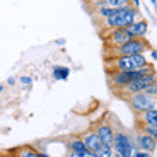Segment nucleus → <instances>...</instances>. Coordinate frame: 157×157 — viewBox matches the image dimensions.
Returning <instances> with one entry per match:
<instances>
[{"label":"nucleus","mask_w":157,"mask_h":157,"mask_svg":"<svg viewBox=\"0 0 157 157\" xmlns=\"http://www.w3.org/2000/svg\"><path fill=\"white\" fill-rule=\"evenodd\" d=\"M140 19V9L133 7V5H125V7H120V9H114V12L111 14L108 19H104V29L106 31H111V29H116V28H126L130 26L132 22Z\"/></svg>","instance_id":"1"},{"label":"nucleus","mask_w":157,"mask_h":157,"mask_svg":"<svg viewBox=\"0 0 157 157\" xmlns=\"http://www.w3.org/2000/svg\"><path fill=\"white\" fill-rule=\"evenodd\" d=\"M150 50V43L145 38H133L114 48H106V56H132L138 53H147Z\"/></svg>","instance_id":"2"},{"label":"nucleus","mask_w":157,"mask_h":157,"mask_svg":"<svg viewBox=\"0 0 157 157\" xmlns=\"http://www.w3.org/2000/svg\"><path fill=\"white\" fill-rule=\"evenodd\" d=\"M128 104L135 114H140L147 109L157 108V96H150V94H147L145 90L144 92H137V94H132L128 98Z\"/></svg>","instance_id":"3"},{"label":"nucleus","mask_w":157,"mask_h":157,"mask_svg":"<svg viewBox=\"0 0 157 157\" xmlns=\"http://www.w3.org/2000/svg\"><path fill=\"white\" fill-rule=\"evenodd\" d=\"M113 150L121 157H132L133 154V137L126 130H116L113 137Z\"/></svg>","instance_id":"4"},{"label":"nucleus","mask_w":157,"mask_h":157,"mask_svg":"<svg viewBox=\"0 0 157 157\" xmlns=\"http://www.w3.org/2000/svg\"><path fill=\"white\" fill-rule=\"evenodd\" d=\"M155 80H157V74H155V72L147 74V75H144L142 78H138V80H132V82H130L128 86L123 89V92H125V94H128V96L137 94V92H144V90H145L152 82H155Z\"/></svg>","instance_id":"5"},{"label":"nucleus","mask_w":157,"mask_h":157,"mask_svg":"<svg viewBox=\"0 0 157 157\" xmlns=\"http://www.w3.org/2000/svg\"><path fill=\"white\" fill-rule=\"evenodd\" d=\"M133 149H140V150H145V152H155V147H157V142L154 140L152 137L142 132V130H137L133 135Z\"/></svg>","instance_id":"6"},{"label":"nucleus","mask_w":157,"mask_h":157,"mask_svg":"<svg viewBox=\"0 0 157 157\" xmlns=\"http://www.w3.org/2000/svg\"><path fill=\"white\" fill-rule=\"evenodd\" d=\"M130 39H133V38H132V34H130V33L126 31L125 28L111 29V31L106 34V43H108V46H106V48L120 46V44L126 43V41H130Z\"/></svg>","instance_id":"7"},{"label":"nucleus","mask_w":157,"mask_h":157,"mask_svg":"<svg viewBox=\"0 0 157 157\" xmlns=\"http://www.w3.org/2000/svg\"><path fill=\"white\" fill-rule=\"evenodd\" d=\"M106 74H108V82H109L111 87H114V89L123 90L130 82H132V78H130V74H128V72L106 70Z\"/></svg>","instance_id":"8"},{"label":"nucleus","mask_w":157,"mask_h":157,"mask_svg":"<svg viewBox=\"0 0 157 157\" xmlns=\"http://www.w3.org/2000/svg\"><path fill=\"white\" fill-rule=\"evenodd\" d=\"M94 132L98 133V137L101 138V142L104 145H111L113 147V137H114V130L108 121H101L94 126Z\"/></svg>","instance_id":"9"},{"label":"nucleus","mask_w":157,"mask_h":157,"mask_svg":"<svg viewBox=\"0 0 157 157\" xmlns=\"http://www.w3.org/2000/svg\"><path fill=\"white\" fill-rule=\"evenodd\" d=\"M125 29L132 34V38H145L147 33H149V22L145 19H138L130 26H126Z\"/></svg>","instance_id":"10"},{"label":"nucleus","mask_w":157,"mask_h":157,"mask_svg":"<svg viewBox=\"0 0 157 157\" xmlns=\"http://www.w3.org/2000/svg\"><path fill=\"white\" fill-rule=\"evenodd\" d=\"M82 140L84 144H86L87 150H90V152H94V150H98L99 147H101V138L98 137V133H96L94 130H89V132H86V133L82 135Z\"/></svg>","instance_id":"11"},{"label":"nucleus","mask_w":157,"mask_h":157,"mask_svg":"<svg viewBox=\"0 0 157 157\" xmlns=\"http://www.w3.org/2000/svg\"><path fill=\"white\" fill-rule=\"evenodd\" d=\"M137 120L142 125L157 128V108H152V109H147V111H144V113L137 114Z\"/></svg>","instance_id":"12"},{"label":"nucleus","mask_w":157,"mask_h":157,"mask_svg":"<svg viewBox=\"0 0 157 157\" xmlns=\"http://www.w3.org/2000/svg\"><path fill=\"white\" fill-rule=\"evenodd\" d=\"M67 150L68 152H74V154H86L89 152L86 147V144H84L82 137H72L67 140Z\"/></svg>","instance_id":"13"},{"label":"nucleus","mask_w":157,"mask_h":157,"mask_svg":"<svg viewBox=\"0 0 157 157\" xmlns=\"http://www.w3.org/2000/svg\"><path fill=\"white\" fill-rule=\"evenodd\" d=\"M14 157H41V154L33 145H22L19 149H16V155Z\"/></svg>","instance_id":"14"},{"label":"nucleus","mask_w":157,"mask_h":157,"mask_svg":"<svg viewBox=\"0 0 157 157\" xmlns=\"http://www.w3.org/2000/svg\"><path fill=\"white\" fill-rule=\"evenodd\" d=\"M51 74H53V78H55V80H67V78L70 77V68L63 67V65H55L53 70H51Z\"/></svg>","instance_id":"15"},{"label":"nucleus","mask_w":157,"mask_h":157,"mask_svg":"<svg viewBox=\"0 0 157 157\" xmlns=\"http://www.w3.org/2000/svg\"><path fill=\"white\" fill-rule=\"evenodd\" d=\"M113 147L111 145H104V144H101V147H99L98 150H94V157H113Z\"/></svg>","instance_id":"16"},{"label":"nucleus","mask_w":157,"mask_h":157,"mask_svg":"<svg viewBox=\"0 0 157 157\" xmlns=\"http://www.w3.org/2000/svg\"><path fill=\"white\" fill-rule=\"evenodd\" d=\"M132 62H133V67L135 70L140 67H144V65H147V63H150L149 60H147L145 53H138V55H132Z\"/></svg>","instance_id":"17"},{"label":"nucleus","mask_w":157,"mask_h":157,"mask_svg":"<svg viewBox=\"0 0 157 157\" xmlns=\"http://www.w3.org/2000/svg\"><path fill=\"white\" fill-rule=\"evenodd\" d=\"M137 130H142V132H145L149 137H152L154 140L157 142V128H154V126H147V125H142L140 121L137 120Z\"/></svg>","instance_id":"18"},{"label":"nucleus","mask_w":157,"mask_h":157,"mask_svg":"<svg viewBox=\"0 0 157 157\" xmlns=\"http://www.w3.org/2000/svg\"><path fill=\"white\" fill-rule=\"evenodd\" d=\"M113 12H114L113 7H108V5H104V7H99L98 10H96V14H98V17H99L101 21H104V19H108V17H109Z\"/></svg>","instance_id":"19"},{"label":"nucleus","mask_w":157,"mask_h":157,"mask_svg":"<svg viewBox=\"0 0 157 157\" xmlns=\"http://www.w3.org/2000/svg\"><path fill=\"white\" fill-rule=\"evenodd\" d=\"M106 5L113 9H120L125 7V5H130V0H106Z\"/></svg>","instance_id":"20"},{"label":"nucleus","mask_w":157,"mask_h":157,"mask_svg":"<svg viewBox=\"0 0 157 157\" xmlns=\"http://www.w3.org/2000/svg\"><path fill=\"white\" fill-rule=\"evenodd\" d=\"M132 157H152V154H150V152H145V150H140V149H133Z\"/></svg>","instance_id":"21"},{"label":"nucleus","mask_w":157,"mask_h":157,"mask_svg":"<svg viewBox=\"0 0 157 157\" xmlns=\"http://www.w3.org/2000/svg\"><path fill=\"white\" fill-rule=\"evenodd\" d=\"M145 92H147V94H150V96H157V80H155V82H152L149 87H147Z\"/></svg>","instance_id":"22"},{"label":"nucleus","mask_w":157,"mask_h":157,"mask_svg":"<svg viewBox=\"0 0 157 157\" xmlns=\"http://www.w3.org/2000/svg\"><path fill=\"white\" fill-rule=\"evenodd\" d=\"M19 82L22 84V86H31V84H33V78L29 77V75H22V77H19Z\"/></svg>","instance_id":"23"},{"label":"nucleus","mask_w":157,"mask_h":157,"mask_svg":"<svg viewBox=\"0 0 157 157\" xmlns=\"http://www.w3.org/2000/svg\"><path fill=\"white\" fill-rule=\"evenodd\" d=\"M149 53H150V58H152L154 62H157V50H152V48H150Z\"/></svg>","instance_id":"24"},{"label":"nucleus","mask_w":157,"mask_h":157,"mask_svg":"<svg viewBox=\"0 0 157 157\" xmlns=\"http://www.w3.org/2000/svg\"><path fill=\"white\" fill-rule=\"evenodd\" d=\"M94 5H96V7H104V5H106V0H96V2H94Z\"/></svg>","instance_id":"25"},{"label":"nucleus","mask_w":157,"mask_h":157,"mask_svg":"<svg viewBox=\"0 0 157 157\" xmlns=\"http://www.w3.org/2000/svg\"><path fill=\"white\" fill-rule=\"evenodd\" d=\"M5 84H7V86H16V77H9L7 80H5Z\"/></svg>","instance_id":"26"},{"label":"nucleus","mask_w":157,"mask_h":157,"mask_svg":"<svg viewBox=\"0 0 157 157\" xmlns=\"http://www.w3.org/2000/svg\"><path fill=\"white\" fill-rule=\"evenodd\" d=\"M130 4L133 5V7H138V9H140V0H130Z\"/></svg>","instance_id":"27"},{"label":"nucleus","mask_w":157,"mask_h":157,"mask_svg":"<svg viewBox=\"0 0 157 157\" xmlns=\"http://www.w3.org/2000/svg\"><path fill=\"white\" fill-rule=\"evenodd\" d=\"M150 4H152L154 9H155V14H157V0H150Z\"/></svg>","instance_id":"28"},{"label":"nucleus","mask_w":157,"mask_h":157,"mask_svg":"<svg viewBox=\"0 0 157 157\" xmlns=\"http://www.w3.org/2000/svg\"><path fill=\"white\" fill-rule=\"evenodd\" d=\"M113 157H121L120 154H116V152H113Z\"/></svg>","instance_id":"29"},{"label":"nucleus","mask_w":157,"mask_h":157,"mask_svg":"<svg viewBox=\"0 0 157 157\" xmlns=\"http://www.w3.org/2000/svg\"><path fill=\"white\" fill-rule=\"evenodd\" d=\"M4 89H5L4 86H0V92H4Z\"/></svg>","instance_id":"30"}]
</instances>
